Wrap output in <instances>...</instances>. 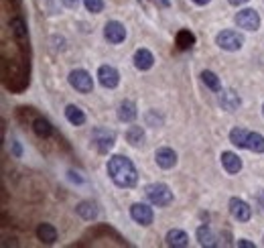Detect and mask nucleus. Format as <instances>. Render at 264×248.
I'll return each mask as SVG.
<instances>
[{
  "instance_id": "nucleus-21",
  "label": "nucleus",
  "mask_w": 264,
  "mask_h": 248,
  "mask_svg": "<svg viewBox=\"0 0 264 248\" xmlns=\"http://www.w3.org/2000/svg\"><path fill=\"white\" fill-rule=\"evenodd\" d=\"M248 134H250L248 130H244V128L236 126V128H232V132H230V142H232L234 147H238V149H246Z\"/></svg>"
},
{
  "instance_id": "nucleus-16",
  "label": "nucleus",
  "mask_w": 264,
  "mask_h": 248,
  "mask_svg": "<svg viewBox=\"0 0 264 248\" xmlns=\"http://www.w3.org/2000/svg\"><path fill=\"white\" fill-rule=\"evenodd\" d=\"M75 212H77L79 218H84V220H88V222H92V220L98 218V205H96L94 201H79V203L75 205Z\"/></svg>"
},
{
  "instance_id": "nucleus-28",
  "label": "nucleus",
  "mask_w": 264,
  "mask_h": 248,
  "mask_svg": "<svg viewBox=\"0 0 264 248\" xmlns=\"http://www.w3.org/2000/svg\"><path fill=\"white\" fill-rule=\"evenodd\" d=\"M84 6L92 14H100L104 10V0H84Z\"/></svg>"
},
{
  "instance_id": "nucleus-24",
  "label": "nucleus",
  "mask_w": 264,
  "mask_h": 248,
  "mask_svg": "<svg viewBox=\"0 0 264 248\" xmlns=\"http://www.w3.org/2000/svg\"><path fill=\"white\" fill-rule=\"evenodd\" d=\"M33 130H35V134L37 136H41V138H49L53 134V126L49 120H45V118H35V122H33Z\"/></svg>"
},
{
  "instance_id": "nucleus-38",
  "label": "nucleus",
  "mask_w": 264,
  "mask_h": 248,
  "mask_svg": "<svg viewBox=\"0 0 264 248\" xmlns=\"http://www.w3.org/2000/svg\"><path fill=\"white\" fill-rule=\"evenodd\" d=\"M262 114H264V106H262Z\"/></svg>"
},
{
  "instance_id": "nucleus-13",
  "label": "nucleus",
  "mask_w": 264,
  "mask_h": 248,
  "mask_svg": "<svg viewBox=\"0 0 264 248\" xmlns=\"http://www.w3.org/2000/svg\"><path fill=\"white\" fill-rule=\"evenodd\" d=\"M221 165H224V169H226L230 175H236V173H240V169H242V159H240L236 153L226 151V153H221Z\"/></svg>"
},
{
  "instance_id": "nucleus-29",
  "label": "nucleus",
  "mask_w": 264,
  "mask_h": 248,
  "mask_svg": "<svg viewBox=\"0 0 264 248\" xmlns=\"http://www.w3.org/2000/svg\"><path fill=\"white\" fill-rule=\"evenodd\" d=\"M55 0H45V2H41V6H43V10H47L49 14H55V4H53Z\"/></svg>"
},
{
  "instance_id": "nucleus-30",
  "label": "nucleus",
  "mask_w": 264,
  "mask_h": 248,
  "mask_svg": "<svg viewBox=\"0 0 264 248\" xmlns=\"http://www.w3.org/2000/svg\"><path fill=\"white\" fill-rule=\"evenodd\" d=\"M61 2H63V6L69 8V10H75V8L79 6V0H61Z\"/></svg>"
},
{
  "instance_id": "nucleus-6",
  "label": "nucleus",
  "mask_w": 264,
  "mask_h": 248,
  "mask_svg": "<svg viewBox=\"0 0 264 248\" xmlns=\"http://www.w3.org/2000/svg\"><path fill=\"white\" fill-rule=\"evenodd\" d=\"M130 218L140 226H151L153 220H155V212H153V208L149 203H132Z\"/></svg>"
},
{
  "instance_id": "nucleus-37",
  "label": "nucleus",
  "mask_w": 264,
  "mask_h": 248,
  "mask_svg": "<svg viewBox=\"0 0 264 248\" xmlns=\"http://www.w3.org/2000/svg\"><path fill=\"white\" fill-rule=\"evenodd\" d=\"M193 2H195L197 6H206V4H210L211 0H193Z\"/></svg>"
},
{
  "instance_id": "nucleus-18",
  "label": "nucleus",
  "mask_w": 264,
  "mask_h": 248,
  "mask_svg": "<svg viewBox=\"0 0 264 248\" xmlns=\"http://www.w3.org/2000/svg\"><path fill=\"white\" fill-rule=\"evenodd\" d=\"M197 242H199V246L206 248L217 246V238H215V234H213L210 226H199L197 228Z\"/></svg>"
},
{
  "instance_id": "nucleus-34",
  "label": "nucleus",
  "mask_w": 264,
  "mask_h": 248,
  "mask_svg": "<svg viewBox=\"0 0 264 248\" xmlns=\"http://www.w3.org/2000/svg\"><path fill=\"white\" fill-rule=\"evenodd\" d=\"M256 199H258V205H260V208H262V210H264V189H260V191H258V195H256Z\"/></svg>"
},
{
  "instance_id": "nucleus-15",
  "label": "nucleus",
  "mask_w": 264,
  "mask_h": 248,
  "mask_svg": "<svg viewBox=\"0 0 264 248\" xmlns=\"http://www.w3.org/2000/svg\"><path fill=\"white\" fill-rule=\"evenodd\" d=\"M136 116H138V112H136V104H134V102L124 100V102L118 106V118H120L122 122H134Z\"/></svg>"
},
{
  "instance_id": "nucleus-33",
  "label": "nucleus",
  "mask_w": 264,
  "mask_h": 248,
  "mask_svg": "<svg viewBox=\"0 0 264 248\" xmlns=\"http://www.w3.org/2000/svg\"><path fill=\"white\" fill-rule=\"evenodd\" d=\"M69 179H71V181H75V183H82V181H84V179H82L77 173H73V171H69Z\"/></svg>"
},
{
  "instance_id": "nucleus-25",
  "label": "nucleus",
  "mask_w": 264,
  "mask_h": 248,
  "mask_svg": "<svg viewBox=\"0 0 264 248\" xmlns=\"http://www.w3.org/2000/svg\"><path fill=\"white\" fill-rule=\"evenodd\" d=\"M8 27H10V31H12V35H14L16 39H25V37H27V23H25L21 16L10 18V20H8Z\"/></svg>"
},
{
  "instance_id": "nucleus-26",
  "label": "nucleus",
  "mask_w": 264,
  "mask_h": 248,
  "mask_svg": "<svg viewBox=\"0 0 264 248\" xmlns=\"http://www.w3.org/2000/svg\"><path fill=\"white\" fill-rule=\"evenodd\" d=\"M195 45V35L191 31H179L177 33V47L179 49H191Z\"/></svg>"
},
{
  "instance_id": "nucleus-11",
  "label": "nucleus",
  "mask_w": 264,
  "mask_h": 248,
  "mask_svg": "<svg viewBox=\"0 0 264 248\" xmlns=\"http://www.w3.org/2000/svg\"><path fill=\"white\" fill-rule=\"evenodd\" d=\"M155 161L160 169H173L177 165V153L169 147H163L155 153Z\"/></svg>"
},
{
  "instance_id": "nucleus-7",
  "label": "nucleus",
  "mask_w": 264,
  "mask_h": 248,
  "mask_svg": "<svg viewBox=\"0 0 264 248\" xmlns=\"http://www.w3.org/2000/svg\"><path fill=\"white\" fill-rule=\"evenodd\" d=\"M114 140H116V134L112 130H106V128H96L92 132V142L96 144V149L100 153H108L112 147H114Z\"/></svg>"
},
{
  "instance_id": "nucleus-10",
  "label": "nucleus",
  "mask_w": 264,
  "mask_h": 248,
  "mask_svg": "<svg viewBox=\"0 0 264 248\" xmlns=\"http://www.w3.org/2000/svg\"><path fill=\"white\" fill-rule=\"evenodd\" d=\"M98 79H100V84H102L104 88L114 90V88L120 84V73H118V69L112 67V65H102V67L98 69Z\"/></svg>"
},
{
  "instance_id": "nucleus-8",
  "label": "nucleus",
  "mask_w": 264,
  "mask_h": 248,
  "mask_svg": "<svg viewBox=\"0 0 264 248\" xmlns=\"http://www.w3.org/2000/svg\"><path fill=\"white\" fill-rule=\"evenodd\" d=\"M230 214H232L238 222H248V220L252 218V208H250L244 199L232 197V199H230Z\"/></svg>"
},
{
  "instance_id": "nucleus-27",
  "label": "nucleus",
  "mask_w": 264,
  "mask_h": 248,
  "mask_svg": "<svg viewBox=\"0 0 264 248\" xmlns=\"http://www.w3.org/2000/svg\"><path fill=\"white\" fill-rule=\"evenodd\" d=\"M201 81H204L210 90H213V92H219V90H221V81H219V77H217L213 71H210V69L201 71Z\"/></svg>"
},
{
  "instance_id": "nucleus-9",
  "label": "nucleus",
  "mask_w": 264,
  "mask_h": 248,
  "mask_svg": "<svg viewBox=\"0 0 264 248\" xmlns=\"http://www.w3.org/2000/svg\"><path fill=\"white\" fill-rule=\"evenodd\" d=\"M104 37H106V41H110L112 45H118V43H122V41L126 39V29H124L122 23L110 20V23H106V27H104Z\"/></svg>"
},
{
  "instance_id": "nucleus-36",
  "label": "nucleus",
  "mask_w": 264,
  "mask_h": 248,
  "mask_svg": "<svg viewBox=\"0 0 264 248\" xmlns=\"http://www.w3.org/2000/svg\"><path fill=\"white\" fill-rule=\"evenodd\" d=\"M157 2L163 6V8H169V6H171V0H157Z\"/></svg>"
},
{
  "instance_id": "nucleus-23",
  "label": "nucleus",
  "mask_w": 264,
  "mask_h": 248,
  "mask_svg": "<svg viewBox=\"0 0 264 248\" xmlns=\"http://www.w3.org/2000/svg\"><path fill=\"white\" fill-rule=\"evenodd\" d=\"M246 149L252 153H264V136L260 132H250L246 140Z\"/></svg>"
},
{
  "instance_id": "nucleus-4",
  "label": "nucleus",
  "mask_w": 264,
  "mask_h": 248,
  "mask_svg": "<svg viewBox=\"0 0 264 248\" xmlns=\"http://www.w3.org/2000/svg\"><path fill=\"white\" fill-rule=\"evenodd\" d=\"M67 79H69V86L82 94H90L94 90V79L86 69H73Z\"/></svg>"
},
{
  "instance_id": "nucleus-2",
  "label": "nucleus",
  "mask_w": 264,
  "mask_h": 248,
  "mask_svg": "<svg viewBox=\"0 0 264 248\" xmlns=\"http://www.w3.org/2000/svg\"><path fill=\"white\" fill-rule=\"evenodd\" d=\"M145 193H147L149 201L153 205H158V208H165L173 201V191L165 183H151V185L145 187Z\"/></svg>"
},
{
  "instance_id": "nucleus-3",
  "label": "nucleus",
  "mask_w": 264,
  "mask_h": 248,
  "mask_svg": "<svg viewBox=\"0 0 264 248\" xmlns=\"http://www.w3.org/2000/svg\"><path fill=\"white\" fill-rule=\"evenodd\" d=\"M215 43H217V47H219V49H224V51H240V49H242V45H244V37H242L238 31L226 29V31L217 33Z\"/></svg>"
},
{
  "instance_id": "nucleus-31",
  "label": "nucleus",
  "mask_w": 264,
  "mask_h": 248,
  "mask_svg": "<svg viewBox=\"0 0 264 248\" xmlns=\"http://www.w3.org/2000/svg\"><path fill=\"white\" fill-rule=\"evenodd\" d=\"M238 246H240V248H254V244H252L250 240H244V238H240V240H238Z\"/></svg>"
},
{
  "instance_id": "nucleus-17",
  "label": "nucleus",
  "mask_w": 264,
  "mask_h": 248,
  "mask_svg": "<svg viewBox=\"0 0 264 248\" xmlns=\"http://www.w3.org/2000/svg\"><path fill=\"white\" fill-rule=\"evenodd\" d=\"M153 63H155V57H153V53H151L149 49H138V51L134 53V67H136V69L147 71V69L153 67Z\"/></svg>"
},
{
  "instance_id": "nucleus-22",
  "label": "nucleus",
  "mask_w": 264,
  "mask_h": 248,
  "mask_svg": "<svg viewBox=\"0 0 264 248\" xmlns=\"http://www.w3.org/2000/svg\"><path fill=\"white\" fill-rule=\"evenodd\" d=\"M126 140L132 144V147H140L145 142V128L143 126H130L126 130Z\"/></svg>"
},
{
  "instance_id": "nucleus-1",
  "label": "nucleus",
  "mask_w": 264,
  "mask_h": 248,
  "mask_svg": "<svg viewBox=\"0 0 264 248\" xmlns=\"http://www.w3.org/2000/svg\"><path fill=\"white\" fill-rule=\"evenodd\" d=\"M106 169H108V175L114 181V185L128 189V187H134L138 181V171H136L134 163L124 155H114L108 161Z\"/></svg>"
},
{
  "instance_id": "nucleus-20",
  "label": "nucleus",
  "mask_w": 264,
  "mask_h": 248,
  "mask_svg": "<svg viewBox=\"0 0 264 248\" xmlns=\"http://www.w3.org/2000/svg\"><path fill=\"white\" fill-rule=\"evenodd\" d=\"M65 118L73 124V126L86 124V114H84V110H82L79 106H75V104H69V106L65 108Z\"/></svg>"
},
{
  "instance_id": "nucleus-35",
  "label": "nucleus",
  "mask_w": 264,
  "mask_h": 248,
  "mask_svg": "<svg viewBox=\"0 0 264 248\" xmlns=\"http://www.w3.org/2000/svg\"><path fill=\"white\" fill-rule=\"evenodd\" d=\"M228 2H230L232 6H240V4H246L248 0H228Z\"/></svg>"
},
{
  "instance_id": "nucleus-5",
  "label": "nucleus",
  "mask_w": 264,
  "mask_h": 248,
  "mask_svg": "<svg viewBox=\"0 0 264 248\" xmlns=\"http://www.w3.org/2000/svg\"><path fill=\"white\" fill-rule=\"evenodd\" d=\"M236 25L246 31H258L260 29V14L254 8H244L236 14Z\"/></svg>"
},
{
  "instance_id": "nucleus-14",
  "label": "nucleus",
  "mask_w": 264,
  "mask_h": 248,
  "mask_svg": "<svg viewBox=\"0 0 264 248\" xmlns=\"http://www.w3.org/2000/svg\"><path fill=\"white\" fill-rule=\"evenodd\" d=\"M165 242L167 246H173V248H185L189 246V236L183 232V230H169L167 236H165Z\"/></svg>"
},
{
  "instance_id": "nucleus-32",
  "label": "nucleus",
  "mask_w": 264,
  "mask_h": 248,
  "mask_svg": "<svg viewBox=\"0 0 264 248\" xmlns=\"http://www.w3.org/2000/svg\"><path fill=\"white\" fill-rule=\"evenodd\" d=\"M10 144H12V153H14V157H21V144H18L16 140H12Z\"/></svg>"
},
{
  "instance_id": "nucleus-19",
  "label": "nucleus",
  "mask_w": 264,
  "mask_h": 248,
  "mask_svg": "<svg viewBox=\"0 0 264 248\" xmlns=\"http://www.w3.org/2000/svg\"><path fill=\"white\" fill-rule=\"evenodd\" d=\"M37 238H39L41 242H45V244H53V242L57 240V230H55V226L47 224V222L39 224V228H37Z\"/></svg>"
},
{
  "instance_id": "nucleus-12",
  "label": "nucleus",
  "mask_w": 264,
  "mask_h": 248,
  "mask_svg": "<svg viewBox=\"0 0 264 248\" xmlns=\"http://www.w3.org/2000/svg\"><path fill=\"white\" fill-rule=\"evenodd\" d=\"M219 104H221L224 110L234 112L242 104V100H240V96L234 90H219Z\"/></svg>"
},
{
  "instance_id": "nucleus-39",
  "label": "nucleus",
  "mask_w": 264,
  "mask_h": 248,
  "mask_svg": "<svg viewBox=\"0 0 264 248\" xmlns=\"http://www.w3.org/2000/svg\"><path fill=\"white\" fill-rule=\"evenodd\" d=\"M140 2H145V0H140Z\"/></svg>"
}]
</instances>
